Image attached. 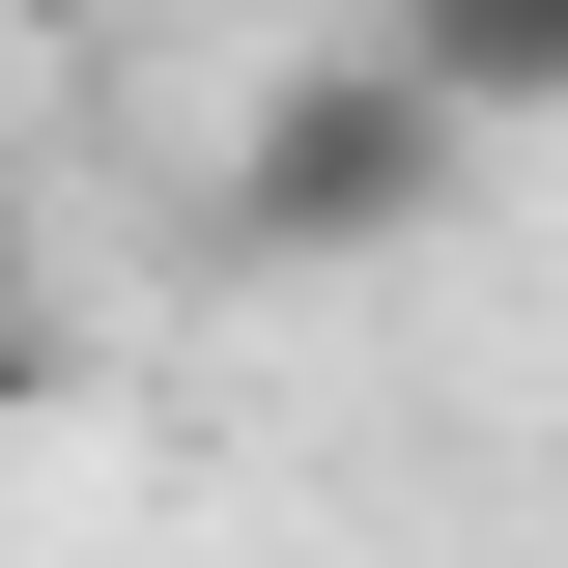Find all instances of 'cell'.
Listing matches in <instances>:
<instances>
[{"mask_svg":"<svg viewBox=\"0 0 568 568\" xmlns=\"http://www.w3.org/2000/svg\"><path fill=\"white\" fill-rule=\"evenodd\" d=\"M426 85H455V142H540L568 114V0H369Z\"/></svg>","mask_w":568,"mask_h":568,"instance_id":"cell-2","label":"cell"},{"mask_svg":"<svg viewBox=\"0 0 568 568\" xmlns=\"http://www.w3.org/2000/svg\"><path fill=\"white\" fill-rule=\"evenodd\" d=\"M426 227H455V85H426L398 29H342V58H284L256 114H227V256H256V284L426 256Z\"/></svg>","mask_w":568,"mask_h":568,"instance_id":"cell-1","label":"cell"},{"mask_svg":"<svg viewBox=\"0 0 568 568\" xmlns=\"http://www.w3.org/2000/svg\"><path fill=\"white\" fill-rule=\"evenodd\" d=\"M0 29H114V0H0Z\"/></svg>","mask_w":568,"mask_h":568,"instance_id":"cell-3","label":"cell"}]
</instances>
